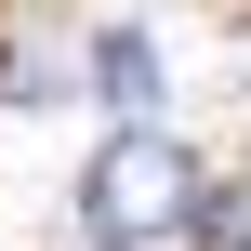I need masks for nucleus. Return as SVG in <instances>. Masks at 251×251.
I'll list each match as a JSON object with an SVG mask.
<instances>
[{"mask_svg":"<svg viewBox=\"0 0 251 251\" xmlns=\"http://www.w3.org/2000/svg\"><path fill=\"white\" fill-rule=\"evenodd\" d=\"M185 212H199V159H185L172 132H146V119H132V132H106V146H93V172H79V225H93L106 251L172 238Z\"/></svg>","mask_w":251,"mask_h":251,"instance_id":"obj_1","label":"nucleus"},{"mask_svg":"<svg viewBox=\"0 0 251 251\" xmlns=\"http://www.w3.org/2000/svg\"><path fill=\"white\" fill-rule=\"evenodd\" d=\"M93 93H106L119 119L159 106V53H146V26H93Z\"/></svg>","mask_w":251,"mask_h":251,"instance_id":"obj_2","label":"nucleus"}]
</instances>
